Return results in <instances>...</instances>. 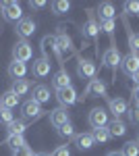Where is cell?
<instances>
[{"label":"cell","instance_id":"27","mask_svg":"<svg viewBox=\"0 0 139 156\" xmlns=\"http://www.w3.org/2000/svg\"><path fill=\"white\" fill-rule=\"evenodd\" d=\"M69 9H71V2H67V0H56V2H52V12H54V15H64Z\"/></svg>","mask_w":139,"mask_h":156},{"label":"cell","instance_id":"42","mask_svg":"<svg viewBox=\"0 0 139 156\" xmlns=\"http://www.w3.org/2000/svg\"><path fill=\"white\" fill-rule=\"evenodd\" d=\"M137 144H139V137H137Z\"/></svg>","mask_w":139,"mask_h":156},{"label":"cell","instance_id":"19","mask_svg":"<svg viewBox=\"0 0 139 156\" xmlns=\"http://www.w3.org/2000/svg\"><path fill=\"white\" fill-rule=\"evenodd\" d=\"M81 34H83V37H98L100 25L96 23L93 19H87V21L83 23V27H81Z\"/></svg>","mask_w":139,"mask_h":156},{"label":"cell","instance_id":"3","mask_svg":"<svg viewBox=\"0 0 139 156\" xmlns=\"http://www.w3.org/2000/svg\"><path fill=\"white\" fill-rule=\"evenodd\" d=\"M31 56H33V50H31V44H29L27 40H19V42L12 46V60L27 62Z\"/></svg>","mask_w":139,"mask_h":156},{"label":"cell","instance_id":"17","mask_svg":"<svg viewBox=\"0 0 139 156\" xmlns=\"http://www.w3.org/2000/svg\"><path fill=\"white\" fill-rule=\"evenodd\" d=\"M93 137L92 133H77L75 135V146L79 148V150H89V148H93Z\"/></svg>","mask_w":139,"mask_h":156},{"label":"cell","instance_id":"34","mask_svg":"<svg viewBox=\"0 0 139 156\" xmlns=\"http://www.w3.org/2000/svg\"><path fill=\"white\" fill-rule=\"evenodd\" d=\"M125 11L129 15H139V2H125Z\"/></svg>","mask_w":139,"mask_h":156},{"label":"cell","instance_id":"38","mask_svg":"<svg viewBox=\"0 0 139 156\" xmlns=\"http://www.w3.org/2000/svg\"><path fill=\"white\" fill-rule=\"evenodd\" d=\"M133 102L139 106V87H135V90H133Z\"/></svg>","mask_w":139,"mask_h":156},{"label":"cell","instance_id":"6","mask_svg":"<svg viewBox=\"0 0 139 156\" xmlns=\"http://www.w3.org/2000/svg\"><path fill=\"white\" fill-rule=\"evenodd\" d=\"M89 125H92L93 129H100V127H106V123H108V112H106V108L98 106V108H92L89 110Z\"/></svg>","mask_w":139,"mask_h":156},{"label":"cell","instance_id":"36","mask_svg":"<svg viewBox=\"0 0 139 156\" xmlns=\"http://www.w3.org/2000/svg\"><path fill=\"white\" fill-rule=\"evenodd\" d=\"M52 156H71L69 146H58L56 150H54V154H52Z\"/></svg>","mask_w":139,"mask_h":156},{"label":"cell","instance_id":"4","mask_svg":"<svg viewBox=\"0 0 139 156\" xmlns=\"http://www.w3.org/2000/svg\"><path fill=\"white\" fill-rule=\"evenodd\" d=\"M56 100L60 102L62 108H67V106H73V104L79 100V96H77V90H75L73 85H69V87L56 90Z\"/></svg>","mask_w":139,"mask_h":156},{"label":"cell","instance_id":"31","mask_svg":"<svg viewBox=\"0 0 139 156\" xmlns=\"http://www.w3.org/2000/svg\"><path fill=\"white\" fill-rule=\"evenodd\" d=\"M12 121H15V115H12L11 108L0 106V123H2V125H11Z\"/></svg>","mask_w":139,"mask_h":156},{"label":"cell","instance_id":"12","mask_svg":"<svg viewBox=\"0 0 139 156\" xmlns=\"http://www.w3.org/2000/svg\"><path fill=\"white\" fill-rule=\"evenodd\" d=\"M50 123L54 125V127H62V125H67L69 123V112H67V108H54V110H50Z\"/></svg>","mask_w":139,"mask_h":156},{"label":"cell","instance_id":"16","mask_svg":"<svg viewBox=\"0 0 139 156\" xmlns=\"http://www.w3.org/2000/svg\"><path fill=\"white\" fill-rule=\"evenodd\" d=\"M52 85H54L56 90L69 87V85H71V77H69V73L64 71V69H60L58 73H54V77H52Z\"/></svg>","mask_w":139,"mask_h":156},{"label":"cell","instance_id":"41","mask_svg":"<svg viewBox=\"0 0 139 156\" xmlns=\"http://www.w3.org/2000/svg\"><path fill=\"white\" fill-rule=\"evenodd\" d=\"M35 156H50V154H46V152H42V154H35Z\"/></svg>","mask_w":139,"mask_h":156},{"label":"cell","instance_id":"5","mask_svg":"<svg viewBox=\"0 0 139 156\" xmlns=\"http://www.w3.org/2000/svg\"><path fill=\"white\" fill-rule=\"evenodd\" d=\"M120 67H123V73L125 75L133 77L139 71V52H129L127 56L120 60Z\"/></svg>","mask_w":139,"mask_h":156},{"label":"cell","instance_id":"10","mask_svg":"<svg viewBox=\"0 0 139 156\" xmlns=\"http://www.w3.org/2000/svg\"><path fill=\"white\" fill-rule=\"evenodd\" d=\"M77 75L81 79H89L92 81L93 77H96V62L93 60H87V58H81L79 65H77Z\"/></svg>","mask_w":139,"mask_h":156},{"label":"cell","instance_id":"18","mask_svg":"<svg viewBox=\"0 0 139 156\" xmlns=\"http://www.w3.org/2000/svg\"><path fill=\"white\" fill-rule=\"evenodd\" d=\"M19 104V96L12 92V90H9V92H4L2 96H0V106H4V108H15Z\"/></svg>","mask_w":139,"mask_h":156},{"label":"cell","instance_id":"29","mask_svg":"<svg viewBox=\"0 0 139 156\" xmlns=\"http://www.w3.org/2000/svg\"><path fill=\"white\" fill-rule=\"evenodd\" d=\"M120 152H123V156H139V144L137 142H127Z\"/></svg>","mask_w":139,"mask_h":156},{"label":"cell","instance_id":"26","mask_svg":"<svg viewBox=\"0 0 139 156\" xmlns=\"http://www.w3.org/2000/svg\"><path fill=\"white\" fill-rule=\"evenodd\" d=\"M92 137H93V142L104 144V142H108V140H110V131H108V127H100V129H93Z\"/></svg>","mask_w":139,"mask_h":156},{"label":"cell","instance_id":"33","mask_svg":"<svg viewBox=\"0 0 139 156\" xmlns=\"http://www.w3.org/2000/svg\"><path fill=\"white\" fill-rule=\"evenodd\" d=\"M129 46L131 52H139V34H129Z\"/></svg>","mask_w":139,"mask_h":156},{"label":"cell","instance_id":"23","mask_svg":"<svg viewBox=\"0 0 139 156\" xmlns=\"http://www.w3.org/2000/svg\"><path fill=\"white\" fill-rule=\"evenodd\" d=\"M6 146L15 152V150H19V148H25L27 142H25L23 135H9V137H6Z\"/></svg>","mask_w":139,"mask_h":156},{"label":"cell","instance_id":"32","mask_svg":"<svg viewBox=\"0 0 139 156\" xmlns=\"http://www.w3.org/2000/svg\"><path fill=\"white\" fill-rule=\"evenodd\" d=\"M127 112H129V121H131L133 125H139V106H137V104H135V106H131Z\"/></svg>","mask_w":139,"mask_h":156},{"label":"cell","instance_id":"15","mask_svg":"<svg viewBox=\"0 0 139 156\" xmlns=\"http://www.w3.org/2000/svg\"><path fill=\"white\" fill-rule=\"evenodd\" d=\"M25 73H27V65L25 62H19V60H12L11 65H9V75H11V79H23Z\"/></svg>","mask_w":139,"mask_h":156},{"label":"cell","instance_id":"8","mask_svg":"<svg viewBox=\"0 0 139 156\" xmlns=\"http://www.w3.org/2000/svg\"><path fill=\"white\" fill-rule=\"evenodd\" d=\"M15 31H17V36L21 37V40H27L29 36H33V34H35V23H33V19H29V17H23V19L17 23Z\"/></svg>","mask_w":139,"mask_h":156},{"label":"cell","instance_id":"37","mask_svg":"<svg viewBox=\"0 0 139 156\" xmlns=\"http://www.w3.org/2000/svg\"><path fill=\"white\" fill-rule=\"evenodd\" d=\"M29 6H31V9H44V6H46V2H42V0H31V2H29Z\"/></svg>","mask_w":139,"mask_h":156},{"label":"cell","instance_id":"39","mask_svg":"<svg viewBox=\"0 0 139 156\" xmlns=\"http://www.w3.org/2000/svg\"><path fill=\"white\" fill-rule=\"evenodd\" d=\"M133 81H135V83H137V87H139V71L133 75Z\"/></svg>","mask_w":139,"mask_h":156},{"label":"cell","instance_id":"1","mask_svg":"<svg viewBox=\"0 0 139 156\" xmlns=\"http://www.w3.org/2000/svg\"><path fill=\"white\" fill-rule=\"evenodd\" d=\"M54 42H56V56L58 60H64L69 58L71 54L75 52V46H73V40H71L64 31H58V36L54 37Z\"/></svg>","mask_w":139,"mask_h":156},{"label":"cell","instance_id":"22","mask_svg":"<svg viewBox=\"0 0 139 156\" xmlns=\"http://www.w3.org/2000/svg\"><path fill=\"white\" fill-rule=\"evenodd\" d=\"M29 87H31V85H29L27 79H15V81H12V92H15L19 98L25 96V94L29 92Z\"/></svg>","mask_w":139,"mask_h":156},{"label":"cell","instance_id":"11","mask_svg":"<svg viewBox=\"0 0 139 156\" xmlns=\"http://www.w3.org/2000/svg\"><path fill=\"white\" fill-rule=\"evenodd\" d=\"M102 60H104V65L108 67V69H116L118 65H120V60H123V56H120V52H118V48L116 46H112V48H108L104 52V56H102Z\"/></svg>","mask_w":139,"mask_h":156},{"label":"cell","instance_id":"20","mask_svg":"<svg viewBox=\"0 0 139 156\" xmlns=\"http://www.w3.org/2000/svg\"><path fill=\"white\" fill-rule=\"evenodd\" d=\"M108 131H110V137H123V135L127 133V125L120 119H114L108 125Z\"/></svg>","mask_w":139,"mask_h":156},{"label":"cell","instance_id":"13","mask_svg":"<svg viewBox=\"0 0 139 156\" xmlns=\"http://www.w3.org/2000/svg\"><path fill=\"white\" fill-rule=\"evenodd\" d=\"M50 60L48 58H37V60H33V75L37 77V79H44V77H48L50 75Z\"/></svg>","mask_w":139,"mask_h":156},{"label":"cell","instance_id":"2","mask_svg":"<svg viewBox=\"0 0 139 156\" xmlns=\"http://www.w3.org/2000/svg\"><path fill=\"white\" fill-rule=\"evenodd\" d=\"M0 9H2L4 21H9V23H19L23 19V11H21L19 2H0Z\"/></svg>","mask_w":139,"mask_h":156},{"label":"cell","instance_id":"25","mask_svg":"<svg viewBox=\"0 0 139 156\" xmlns=\"http://www.w3.org/2000/svg\"><path fill=\"white\" fill-rule=\"evenodd\" d=\"M6 127H9V135H23L25 129H27L25 121H19V119H15L11 125H6Z\"/></svg>","mask_w":139,"mask_h":156},{"label":"cell","instance_id":"14","mask_svg":"<svg viewBox=\"0 0 139 156\" xmlns=\"http://www.w3.org/2000/svg\"><path fill=\"white\" fill-rule=\"evenodd\" d=\"M108 108H110V112L114 115V119H120V115H125L129 110L127 102H125L123 98H112V100L108 102Z\"/></svg>","mask_w":139,"mask_h":156},{"label":"cell","instance_id":"21","mask_svg":"<svg viewBox=\"0 0 139 156\" xmlns=\"http://www.w3.org/2000/svg\"><path fill=\"white\" fill-rule=\"evenodd\" d=\"M33 100L37 104L48 102L50 100V87H46V85H35L33 87Z\"/></svg>","mask_w":139,"mask_h":156},{"label":"cell","instance_id":"7","mask_svg":"<svg viewBox=\"0 0 139 156\" xmlns=\"http://www.w3.org/2000/svg\"><path fill=\"white\" fill-rule=\"evenodd\" d=\"M21 110H23V117H25V119H29V121H37L42 115H44L42 104H37L33 98H31V100H27V102H23Z\"/></svg>","mask_w":139,"mask_h":156},{"label":"cell","instance_id":"30","mask_svg":"<svg viewBox=\"0 0 139 156\" xmlns=\"http://www.w3.org/2000/svg\"><path fill=\"white\" fill-rule=\"evenodd\" d=\"M58 135L60 137H67V140H75V127L71 125V123H67V125H62V127H58Z\"/></svg>","mask_w":139,"mask_h":156},{"label":"cell","instance_id":"9","mask_svg":"<svg viewBox=\"0 0 139 156\" xmlns=\"http://www.w3.org/2000/svg\"><path fill=\"white\" fill-rule=\"evenodd\" d=\"M85 96H98V98L106 96V83L102 79H92V81L87 83V87H85L83 96H79V100H83Z\"/></svg>","mask_w":139,"mask_h":156},{"label":"cell","instance_id":"35","mask_svg":"<svg viewBox=\"0 0 139 156\" xmlns=\"http://www.w3.org/2000/svg\"><path fill=\"white\" fill-rule=\"evenodd\" d=\"M12 156H35V154L31 152V148H29V146H25V148L15 150V152H12Z\"/></svg>","mask_w":139,"mask_h":156},{"label":"cell","instance_id":"24","mask_svg":"<svg viewBox=\"0 0 139 156\" xmlns=\"http://www.w3.org/2000/svg\"><path fill=\"white\" fill-rule=\"evenodd\" d=\"M98 12H100V19H114V6L110 2H100Z\"/></svg>","mask_w":139,"mask_h":156},{"label":"cell","instance_id":"28","mask_svg":"<svg viewBox=\"0 0 139 156\" xmlns=\"http://www.w3.org/2000/svg\"><path fill=\"white\" fill-rule=\"evenodd\" d=\"M100 29H102L104 34H108V36L112 37V34H114V29H116L114 19H100Z\"/></svg>","mask_w":139,"mask_h":156},{"label":"cell","instance_id":"40","mask_svg":"<svg viewBox=\"0 0 139 156\" xmlns=\"http://www.w3.org/2000/svg\"><path fill=\"white\" fill-rule=\"evenodd\" d=\"M106 156H123V152H108Z\"/></svg>","mask_w":139,"mask_h":156}]
</instances>
